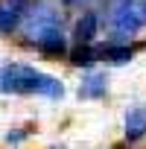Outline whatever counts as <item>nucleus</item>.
Wrapping results in <instances>:
<instances>
[{
    "instance_id": "20e7f679",
    "label": "nucleus",
    "mask_w": 146,
    "mask_h": 149,
    "mask_svg": "<svg viewBox=\"0 0 146 149\" xmlns=\"http://www.w3.org/2000/svg\"><path fill=\"white\" fill-rule=\"evenodd\" d=\"M21 21H24L21 0H6V3H0V32H3V35H9L12 29H18Z\"/></svg>"
},
{
    "instance_id": "0eeeda50",
    "label": "nucleus",
    "mask_w": 146,
    "mask_h": 149,
    "mask_svg": "<svg viewBox=\"0 0 146 149\" xmlns=\"http://www.w3.org/2000/svg\"><path fill=\"white\" fill-rule=\"evenodd\" d=\"M99 56L108 58V61H129L131 58V47H105Z\"/></svg>"
},
{
    "instance_id": "f03ea898",
    "label": "nucleus",
    "mask_w": 146,
    "mask_h": 149,
    "mask_svg": "<svg viewBox=\"0 0 146 149\" xmlns=\"http://www.w3.org/2000/svg\"><path fill=\"white\" fill-rule=\"evenodd\" d=\"M26 35L44 53H64L67 50L64 26H61V12H56L47 3H41V6H35L29 12V18H26Z\"/></svg>"
},
{
    "instance_id": "39448f33",
    "label": "nucleus",
    "mask_w": 146,
    "mask_h": 149,
    "mask_svg": "<svg viewBox=\"0 0 146 149\" xmlns=\"http://www.w3.org/2000/svg\"><path fill=\"white\" fill-rule=\"evenodd\" d=\"M143 134H146V105H137L126 114V137L137 140Z\"/></svg>"
},
{
    "instance_id": "7ed1b4c3",
    "label": "nucleus",
    "mask_w": 146,
    "mask_h": 149,
    "mask_svg": "<svg viewBox=\"0 0 146 149\" xmlns=\"http://www.w3.org/2000/svg\"><path fill=\"white\" fill-rule=\"evenodd\" d=\"M146 26V0H117L111 9V29L117 35H134Z\"/></svg>"
},
{
    "instance_id": "6e6552de",
    "label": "nucleus",
    "mask_w": 146,
    "mask_h": 149,
    "mask_svg": "<svg viewBox=\"0 0 146 149\" xmlns=\"http://www.w3.org/2000/svg\"><path fill=\"white\" fill-rule=\"evenodd\" d=\"M105 91V82H102V76H91L85 85H82V97H97V94H102Z\"/></svg>"
},
{
    "instance_id": "1a4fd4ad",
    "label": "nucleus",
    "mask_w": 146,
    "mask_h": 149,
    "mask_svg": "<svg viewBox=\"0 0 146 149\" xmlns=\"http://www.w3.org/2000/svg\"><path fill=\"white\" fill-rule=\"evenodd\" d=\"M67 3H82V0H67Z\"/></svg>"
},
{
    "instance_id": "423d86ee",
    "label": "nucleus",
    "mask_w": 146,
    "mask_h": 149,
    "mask_svg": "<svg viewBox=\"0 0 146 149\" xmlns=\"http://www.w3.org/2000/svg\"><path fill=\"white\" fill-rule=\"evenodd\" d=\"M97 15L94 12H85L79 21H76V41L79 44H91L94 41V35H97Z\"/></svg>"
},
{
    "instance_id": "f257e3e1",
    "label": "nucleus",
    "mask_w": 146,
    "mask_h": 149,
    "mask_svg": "<svg viewBox=\"0 0 146 149\" xmlns=\"http://www.w3.org/2000/svg\"><path fill=\"white\" fill-rule=\"evenodd\" d=\"M0 91L3 94H35V97H50V100H58L64 94V88L56 76L41 73L29 64L0 67Z\"/></svg>"
}]
</instances>
